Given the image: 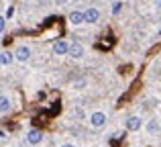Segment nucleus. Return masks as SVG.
I'll list each match as a JSON object with an SVG mask.
<instances>
[{"instance_id": "7ed1b4c3", "label": "nucleus", "mask_w": 161, "mask_h": 147, "mask_svg": "<svg viewBox=\"0 0 161 147\" xmlns=\"http://www.w3.org/2000/svg\"><path fill=\"white\" fill-rule=\"evenodd\" d=\"M104 123H106V115L104 112H92L90 115V125L94 129H100V127H104Z\"/></svg>"}, {"instance_id": "f03ea898", "label": "nucleus", "mask_w": 161, "mask_h": 147, "mask_svg": "<svg viewBox=\"0 0 161 147\" xmlns=\"http://www.w3.org/2000/svg\"><path fill=\"white\" fill-rule=\"evenodd\" d=\"M53 53L55 55H65V53H69V43H67L65 39H57L53 43Z\"/></svg>"}, {"instance_id": "9d476101", "label": "nucleus", "mask_w": 161, "mask_h": 147, "mask_svg": "<svg viewBox=\"0 0 161 147\" xmlns=\"http://www.w3.org/2000/svg\"><path fill=\"white\" fill-rule=\"evenodd\" d=\"M147 131H149L151 135H157V133L161 131V123H159V119H151L149 123H147Z\"/></svg>"}, {"instance_id": "0eeeda50", "label": "nucleus", "mask_w": 161, "mask_h": 147, "mask_svg": "<svg viewBox=\"0 0 161 147\" xmlns=\"http://www.w3.org/2000/svg\"><path fill=\"white\" fill-rule=\"evenodd\" d=\"M84 14H86V23H88V25L98 23V19H100L98 8H86V10H84Z\"/></svg>"}, {"instance_id": "f8f14e48", "label": "nucleus", "mask_w": 161, "mask_h": 147, "mask_svg": "<svg viewBox=\"0 0 161 147\" xmlns=\"http://www.w3.org/2000/svg\"><path fill=\"white\" fill-rule=\"evenodd\" d=\"M120 10H122V2H114V4H112V14H114V16L120 14Z\"/></svg>"}, {"instance_id": "423d86ee", "label": "nucleus", "mask_w": 161, "mask_h": 147, "mask_svg": "<svg viewBox=\"0 0 161 147\" xmlns=\"http://www.w3.org/2000/svg\"><path fill=\"white\" fill-rule=\"evenodd\" d=\"M27 141L31 145H39L41 141H43V133H41L39 129H31V131L27 133Z\"/></svg>"}, {"instance_id": "dca6fc26", "label": "nucleus", "mask_w": 161, "mask_h": 147, "mask_svg": "<svg viewBox=\"0 0 161 147\" xmlns=\"http://www.w3.org/2000/svg\"><path fill=\"white\" fill-rule=\"evenodd\" d=\"M61 147H75V145H74V143H63Z\"/></svg>"}, {"instance_id": "6e6552de", "label": "nucleus", "mask_w": 161, "mask_h": 147, "mask_svg": "<svg viewBox=\"0 0 161 147\" xmlns=\"http://www.w3.org/2000/svg\"><path fill=\"white\" fill-rule=\"evenodd\" d=\"M69 55L74 57V59H82L84 57V47L80 43H71L69 45Z\"/></svg>"}, {"instance_id": "1a4fd4ad", "label": "nucleus", "mask_w": 161, "mask_h": 147, "mask_svg": "<svg viewBox=\"0 0 161 147\" xmlns=\"http://www.w3.org/2000/svg\"><path fill=\"white\" fill-rule=\"evenodd\" d=\"M16 57H14V53L12 51H6V49H2V53H0V64L6 68V65H10L12 61H14Z\"/></svg>"}, {"instance_id": "f257e3e1", "label": "nucleus", "mask_w": 161, "mask_h": 147, "mask_svg": "<svg viewBox=\"0 0 161 147\" xmlns=\"http://www.w3.org/2000/svg\"><path fill=\"white\" fill-rule=\"evenodd\" d=\"M14 57H16V61H20V64L29 61V59H31V47H27V45H20V47H16Z\"/></svg>"}, {"instance_id": "2eb2a0df", "label": "nucleus", "mask_w": 161, "mask_h": 147, "mask_svg": "<svg viewBox=\"0 0 161 147\" xmlns=\"http://www.w3.org/2000/svg\"><path fill=\"white\" fill-rule=\"evenodd\" d=\"M0 139H2V141H6V139H8V135H6V131H4V129L0 131Z\"/></svg>"}, {"instance_id": "ddd939ff", "label": "nucleus", "mask_w": 161, "mask_h": 147, "mask_svg": "<svg viewBox=\"0 0 161 147\" xmlns=\"http://www.w3.org/2000/svg\"><path fill=\"white\" fill-rule=\"evenodd\" d=\"M4 29H6V16L2 14V16H0V31L4 33Z\"/></svg>"}, {"instance_id": "a211bd4d", "label": "nucleus", "mask_w": 161, "mask_h": 147, "mask_svg": "<svg viewBox=\"0 0 161 147\" xmlns=\"http://www.w3.org/2000/svg\"><path fill=\"white\" fill-rule=\"evenodd\" d=\"M57 2H59V4H61V2H67V0H57Z\"/></svg>"}, {"instance_id": "9b49d317", "label": "nucleus", "mask_w": 161, "mask_h": 147, "mask_svg": "<svg viewBox=\"0 0 161 147\" xmlns=\"http://www.w3.org/2000/svg\"><path fill=\"white\" fill-rule=\"evenodd\" d=\"M8 110H10V98H8L6 94H2V96H0V112L6 115Z\"/></svg>"}, {"instance_id": "20e7f679", "label": "nucleus", "mask_w": 161, "mask_h": 147, "mask_svg": "<svg viewBox=\"0 0 161 147\" xmlns=\"http://www.w3.org/2000/svg\"><path fill=\"white\" fill-rule=\"evenodd\" d=\"M67 19H69V23L74 25V27H80V25L86 23V14H84V10H71Z\"/></svg>"}, {"instance_id": "4468645a", "label": "nucleus", "mask_w": 161, "mask_h": 147, "mask_svg": "<svg viewBox=\"0 0 161 147\" xmlns=\"http://www.w3.org/2000/svg\"><path fill=\"white\" fill-rule=\"evenodd\" d=\"M12 14H14V8H12V6H8L6 10H4V16H6V19H10Z\"/></svg>"}, {"instance_id": "39448f33", "label": "nucleus", "mask_w": 161, "mask_h": 147, "mask_svg": "<svg viewBox=\"0 0 161 147\" xmlns=\"http://www.w3.org/2000/svg\"><path fill=\"white\" fill-rule=\"evenodd\" d=\"M125 127H126V131H130V133L139 131V129L143 127L141 116H129V119H126V123H125Z\"/></svg>"}, {"instance_id": "f3484780", "label": "nucleus", "mask_w": 161, "mask_h": 147, "mask_svg": "<svg viewBox=\"0 0 161 147\" xmlns=\"http://www.w3.org/2000/svg\"><path fill=\"white\" fill-rule=\"evenodd\" d=\"M157 8H161V0H157Z\"/></svg>"}]
</instances>
